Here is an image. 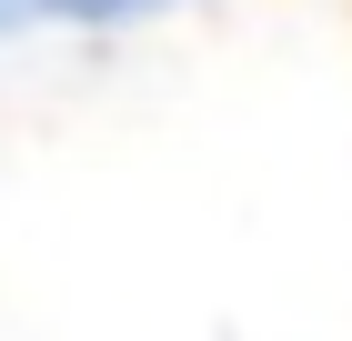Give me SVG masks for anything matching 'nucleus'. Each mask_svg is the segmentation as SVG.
<instances>
[{
    "instance_id": "f257e3e1",
    "label": "nucleus",
    "mask_w": 352,
    "mask_h": 341,
    "mask_svg": "<svg viewBox=\"0 0 352 341\" xmlns=\"http://www.w3.org/2000/svg\"><path fill=\"white\" fill-rule=\"evenodd\" d=\"M151 10H182V0H0V40H21V30H121V21H151Z\"/></svg>"
}]
</instances>
